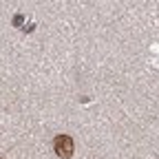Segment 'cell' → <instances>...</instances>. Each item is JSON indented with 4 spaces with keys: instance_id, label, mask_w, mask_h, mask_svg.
Listing matches in <instances>:
<instances>
[{
    "instance_id": "obj_1",
    "label": "cell",
    "mask_w": 159,
    "mask_h": 159,
    "mask_svg": "<svg viewBox=\"0 0 159 159\" xmlns=\"http://www.w3.org/2000/svg\"><path fill=\"white\" fill-rule=\"evenodd\" d=\"M53 148H55V155L62 157V159H69L73 155V139L69 135H57L53 139Z\"/></svg>"
}]
</instances>
